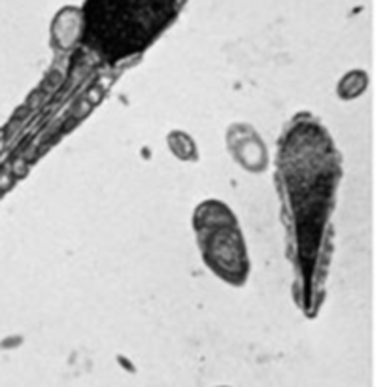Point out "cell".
Returning <instances> with one entry per match:
<instances>
[{
	"label": "cell",
	"mask_w": 387,
	"mask_h": 387,
	"mask_svg": "<svg viewBox=\"0 0 387 387\" xmlns=\"http://www.w3.org/2000/svg\"><path fill=\"white\" fill-rule=\"evenodd\" d=\"M191 227L200 259L212 274L231 287H242L252 274V259L237 214L220 199L197 205Z\"/></svg>",
	"instance_id": "3"
},
{
	"label": "cell",
	"mask_w": 387,
	"mask_h": 387,
	"mask_svg": "<svg viewBox=\"0 0 387 387\" xmlns=\"http://www.w3.org/2000/svg\"><path fill=\"white\" fill-rule=\"evenodd\" d=\"M342 159L329 130L310 113L295 115L278 142L276 177L302 308L314 316L329 263L331 217L342 180Z\"/></svg>",
	"instance_id": "1"
},
{
	"label": "cell",
	"mask_w": 387,
	"mask_h": 387,
	"mask_svg": "<svg viewBox=\"0 0 387 387\" xmlns=\"http://www.w3.org/2000/svg\"><path fill=\"white\" fill-rule=\"evenodd\" d=\"M83 38V11L80 6H63L51 19L49 40L57 51H71Z\"/></svg>",
	"instance_id": "5"
},
{
	"label": "cell",
	"mask_w": 387,
	"mask_h": 387,
	"mask_svg": "<svg viewBox=\"0 0 387 387\" xmlns=\"http://www.w3.org/2000/svg\"><path fill=\"white\" fill-rule=\"evenodd\" d=\"M168 151L182 162H199L200 151L199 144L187 130L174 129L167 135Z\"/></svg>",
	"instance_id": "6"
},
{
	"label": "cell",
	"mask_w": 387,
	"mask_h": 387,
	"mask_svg": "<svg viewBox=\"0 0 387 387\" xmlns=\"http://www.w3.org/2000/svg\"><path fill=\"white\" fill-rule=\"evenodd\" d=\"M182 4L183 0H87L81 6V43L104 59H129L170 27Z\"/></svg>",
	"instance_id": "2"
},
{
	"label": "cell",
	"mask_w": 387,
	"mask_h": 387,
	"mask_svg": "<svg viewBox=\"0 0 387 387\" xmlns=\"http://www.w3.org/2000/svg\"><path fill=\"white\" fill-rule=\"evenodd\" d=\"M225 144L234 165L249 174H263L270 165V153L267 142L257 129L246 121L229 125L225 133Z\"/></svg>",
	"instance_id": "4"
},
{
	"label": "cell",
	"mask_w": 387,
	"mask_h": 387,
	"mask_svg": "<svg viewBox=\"0 0 387 387\" xmlns=\"http://www.w3.org/2000/svg\"><path fill=\"white\" fill-rule=\"evenodd\" d=\"M368 87V74L365 71H350L346 72L336 83V97L344 103H351L355 98L365 95Z\"/></svg>",
	"instance_id": "7"
}]
</instances>
